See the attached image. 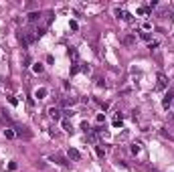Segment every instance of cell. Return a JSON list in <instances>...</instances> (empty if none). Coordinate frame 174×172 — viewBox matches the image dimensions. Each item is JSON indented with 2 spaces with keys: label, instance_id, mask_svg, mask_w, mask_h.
<instances>
[{
  "label": "cell",
  "instance_id": "cell-6",
  "mask_svg": "<svg viewBox=\"0 0 174 172\" xmlns=\"http://www.w3.org/2000/svg\"><path fill=\"white\" fill-rule=\"evenodd\" d=\"M67 156H69V160H81V152H79V150H75V148H69L67 150Z\"/></svg>",
  "mask_w": 174,
  "mask_h": 172
},
{
  "label": "cell",
  "instance_id": "cell-20",
  "mask_svg": "<svg viewBox=\"0 0 174 172\" xmlns=\"http://www.w3.org/2000/svg\"><path fill=\"white\" fill-rule=\"evenodd\" d=\"M132 154L136 156V154H140V144L136 142V144H132Z\"/></svg>",
  "mask_w": 174,
  "mask_h": 172
},
{
  "label": "cell",
  "instance_id": "cell-8",
  "mask_svg": "<svg viewBox=\"0 0 174 172\" xmlns=\"http://www.w3.org/2000/svg\"><path fill=\"white\" fill-rule=\"evenodd\" d=\"M0 120H2V122H6V124H12V118L8 116V112L4 110V107H0ZM14 126V124H12Z\"/></svg>",
  "mask_w": 174,
  "mask_h": 172
},
{
  "label": "cell",
  "instance_id": "cell-11",
  "mask_svg": "<svg viewBox=\"0 0 174 172\" xmlns=\"http://www.w3.org/2000/svg\"><path fill=\"white\" fill-rule=\"evenodd\" d=\"M124 45H126V47L136 45V37H134V35H126V37H124Z\"/></svg>",
  "mask_w": 174,
  "mask_h": 172
},
{
  "label": "cell",
  "instance_id": "cell-21",
  "mask_svg": "<svg viewBox=\"0 0 174 172\" xmlns=\"http://www.w3.org/2000/svg\"><path fill=\"white\" fill-rule=\"evenodd\" d=\"M81 130H83L85 134H89V132H91V130H89V124H87V122H83V124H81Z\"/></svg>",
  "mask_w": 174,
  "mask_h": 172
},
{
  "label": "cell",
  "instance_id": "cell-22",
  "mask_svg": "<svg viewBox=\"0 0 174 172\" xmlns=\"http://www.w3.org/2000/svg\"><path fill=\"white\" fill-rule=\"evenodd\" d=\"M69 27H71V31H77V29H79V23H77V20H71Z\"/></svg>",
  "mask_w": 174,
  "mask_h": 172
},
{
  "label": "cell",
  "instance_id": "cell-23",
  "mask_svg": "<svg viewBox=\"0 0 174 172\" xmlns=\"http://www.w3.org/2000/svg\"><path fill=\"white\" fill-rule=\"evenodd\" d=\"M95 81H97V87H103V85H105V83H103V79H101V77H97V79H95Z\"/></svg>",
  "mask_w": 174,
  "mask_h": 172
},
{
  "label": "cell",
  "instance_id": "cell-3",
  "mask_svg": "<svg viewBox=\"0 0 174 172\" xmlns=\"http://www.w3.org/2000/svg\"><path fill=\"white\" fill-rule=\"evenodd\" d=\"M172 99H174V91H168L164 95V99H162V107H164V110H168V107L172 105Z\"/></svg>",
  "mask_w": 174,
  "mask_h": 172
},
{
  "label": "cell",
  "instance_id": "cell-25",
  "mask_svg": "<svg viewBox=\"0 0 174 172\" xmlns=\"http://www.w3.org/2000/svg\"><path fill=\"white\" fill-rule=\"evenodd\" d=\"M2 85H4V81H2V77H0V93H2Z\"/></svg>",
  "mask_w": 174,
  "mask_h": 172
},
{
  "label": "cell",
  "instance_id": "cell-17",
  "mask_svg": "<svg viewBox=\"0 0 174 172\" xmlns=\"http://www.w3.org/2000/svg\"><path fill=\"white\" fill-rule=\"evenodd\" d=\"M140 39H144V41L152 43V37H150V33H146V31H140Z\"/></svg>",
  "mask_w": 174,
  "mask_h": 172
},
{
  "label": "cell",
  "instance_id": "cell-1",
  "mask_svg": "<svg viewBox=\"0 0 174 172\" xmlns=\"http://www.w3.org/2000/svg\"><path fill=\"white\" fill-rule=\"evenodd\" d=\"M51 18H53V12H51V10L43 14V18L39 20V25L35 27L37 37H43V35H45V31H47V29H49V25H51Z\"/></svg>",
  "mask_w": 174,
  "mask_h": 172
},
{
  "label": "cell",
  "instance_id": "cell-19",
  "mask_svg": "<svg viewBox=\"0 0 174 172\" xmlns=\"http://www.w3.org/2000/svg\"><path fill=\"white\" fill-rule=\"evenodd\" d=\"M95 154H97V156H99V158H103V156H105V150H103V148H101V146H99V144H97V146H95Z\"/></svg>",
  "mask_w": 174,
  "mask_h": 172
},
{
  "label": "cell",
  "instance_id": "cell-24",
  "mask_svg": "<svg viewBox=\"0 0 174 172\" xmlns=\"http://www.w3.org/2000/svg\"><path fill=\"white\" fill-rule=\"evenodd\" d=\"M8 170H16V162H10L8 164Z\"/></svg>",
  "mask_w": 174,
  "mask_h": 172
},
{
  "label": "cell",
  "instance_id": "cell-12",
  "mask_svg": "<svg viewBox=\"0 0 174 172\" xmlns=\"http://www.w3.org/2000/svg\"><path fill=\"white\" fill-rule=\"evenodd\" d=\"M53 160H55V162H59L61 166H69V160H67V158H63L61 154H53Z\"/></svg>",
  "mask_w": 174,
  "mask_h": 172
},
{
  "label": "cell",
  "instance_id": "cell-10",
  "mask_svg": "<svg viewBox=\"0 0 174 172\" xmlns=\"http://www.w3.org/2000/svg\"><path fill=\"white\" fill-rule=\"evenodd\" d=\"M49 116L53 118V120H61V110H59V107H49Z\"/></svg>",
  "mask_w": 174,
  "mask_h": 172
},
{
  "label": "cell",
  "instance_id": "cell-15",
  "mask_svg": "<svg viewBox=\"0 0 174 172\" xmlns=\"http://www.w3.org/2000/svg\"><path fill=\"white\" fill-rule=\"evenodd\" d=\"M122 122H124L122 114H116V118H114V128H120V126H122Z\"/></svg>",
  "mask_w": 174,
  "mask_h": 172
},
{
  "label": "cell",
  "instance_id": "cell-14",
  "mask_svg": "<svg viewBox=\"0 0 174 172\" xmlns=\"http://www.w3.org/2000/svg\"><path fill=\"white\" fill-rule=\"evenodd\" d=\"M61 122H63V130H65V132H71V130H73V126H71L69 118H63Z\"/></svg>",
  "mask_w": 174,
  "mask_h": 172
},
{
  "label": "cell",
  "instance_id": "cell-9",
  "mask_svg": "<svg viewBox=\"0 0 174 172\" xmlns=\"http://www.w3.org/2000/svg\"><path fill=\"white\" fill-rule=\"evenodd\" d=\"M47 95H49V91H47V87H39V89L35 91V97H37V99H45Z\"/></svg>",
  "mask_w": 174,
  "mask_h": 172
},
{
  "label": "cell",
  "instance_id": "cell-5",
  "mask_svg": "<svg viewBox=\"0 0 174 172\" xmlns=\"http://www.w3.org/2000/svg\"><path fill=\"white\" fill-rule=\"evenodd\" d=\"M75 103H77V97H73V95H67V97L61 99V105H63V107H71V105H75Z\"/></svg>",
  "mask_w": 174,
  "mask_h": 172
},
{
  "label": "cell",
  "instance_id": "cell-26",
  "mask_svg": "<svg viewBox=\"0 0 174 172\" xmlns=\"http://www.w3.org/2000/svg\"><path fill=\"white\" fill-rule=\"evenodd\" d=\"M172 105H174V99H172Z\"/></svg>",
  "mask_w": 174,
  "mask_h": 172
},
{
  "label": "cell",
  "instance_id": "cell-16",
  "mask_svg": "<svg viewBox=\"0 0 174 172\" xmlns=\"http://www.w3.org/2000/svg\"><path fill=\"white\" fill-rule=\"evenodd\" d=\"M4 136H6L8 140H12V138H14L16 134H14V130H12V128H6V130H4Z\"/></svg>",
  "mask_w": 174,
  "mask_h": 172
},
{
  "label": "cell",
  "instance_id": "cell-18",
  "mask_svg": "<svg viewBox=\"0 0 174 172\" xmlns=\"http://www.w3.org/2000/svg\"><path fill=\"white\" fill-rule=\"evenodd\" d=\"M33 71H35V73H43V71H45V67H43L41 63H35V65H33Z\"/></svg>",
  "mask_w": 174,
  "mask_h": 172
},
{
  "label": "cell",
  "instance_id": "cell-4",
  "mask_svg": "<svg viewBox=\"0 0 174 172\" xmlns=\"http://www.w3.org/2000/svg\"><path fill=\"white\" fill-rule=\"evenodd\" d=\"M43 18V14L41 12H31V14H27V20L31 25H39V20Z\"/></svg>",
  "mask_w": 174,
  "mask_h": 172
},
{
  "label": "cell",
  "instance_id": "cell-7",
  "mask_svg": "<svg viewBox=\"0 0 174 172\" xmlns=\"http://www.w3.org/2000/svg\"><path fill=\"white\" fill-rule=\"evenodd\" d=\"M116 16H118V18H124V20H128V23L132 20V14H130V12H126V10H122V8H116Z\"/></svg>",
  "mask_w": 174,
  "mask_h": 172
},
{
  "label": "cell",
  "instance_id": "cell-13",
  "mask_svg": "<svg viewBox=\"0 0 174 172\" xmlns=\"http://www.w3.org/2000/svg\"><path fill=\"white\" fill-rule=\"evenodd\" d=\"M69 57H71V61L75 63V65H77V63H79V53H77V49H69Z\"/></svg>",
  "mask_w": 174,
  "mask_h": 172
},
{
  "label": "cell",
  "instance_id": "cell-2",
  "mask_svg": "<svg viewBox=\"0 0 174 172\" xmlns=\"http://www.w3.org/2000/svg\"><path fill=\"white\" fill-rule=\"evenodd\" d=\"M156 87L158 89H166L168 87V77L164 73H158V83H156Z\"/></svg>",
  "mask_w": 174,
  "mask_h": 172
}]
</instances>
